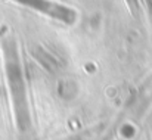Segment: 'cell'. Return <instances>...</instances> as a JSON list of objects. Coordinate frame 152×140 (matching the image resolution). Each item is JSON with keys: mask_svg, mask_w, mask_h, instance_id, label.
Masks as SVG:
<instances>
[{"mask_svg": "<svg viewBox=\"0 0 152 140\" xmlns=\"http://www.w3.org/2000/svg\"><path fill=\"white\" fill-rule=\"evenodd\" d=\"M22 4H27V6H31L33 9L45 13V15H49L52 18H56L58 21H62L65 24H72L77 18V13L61 4V3H56V1H50V0H19Z\"/></svg>", "mask_w": 152, "mask_h": 140, "instance_id": "6da1fadb", "label": "cell"}]
</instances>
